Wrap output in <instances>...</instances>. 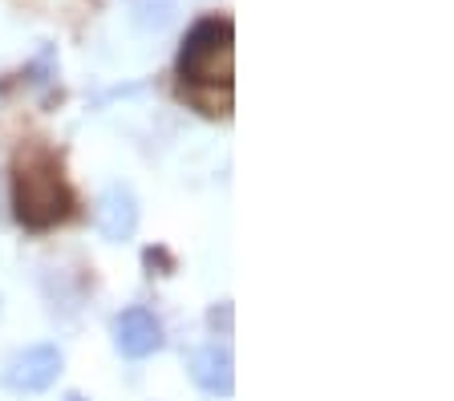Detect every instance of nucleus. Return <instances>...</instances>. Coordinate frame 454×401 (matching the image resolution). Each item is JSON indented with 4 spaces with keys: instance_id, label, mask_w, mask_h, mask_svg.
<instances>
[{
    "instance_id": "nucleus-1",
    "label": "nucleus",
    "mask_w": 454,
    "mask_h": 401,
    "mask_svg": "<svg viewBox=\"0 0 454 401\" xmlns=\"http://www.w3.org/2000/svg\"><path fill=\"white\" fill-rule=\"evenodd\" d=\"M231 69H236V25L227 17L195 20L179 45V61H175L183 97L211 118L227 114L231 110Z\"/></svg>"
},
{
    "instance_id": "nucleus-2",
    "label": "nucleus",
    "mask_w": 454,
    "mask_h": 401,
    "mask_svg": "<svg viewBox=\"0 0 454 401\" xmlns=\"http://www.w3.org/2000/svg\"><path fill=\"white\" fill-rule=\"evenodd\" d=\"M12 215L25 231H49L74 215V191L61 171V154L28 143L12 158Z\"/></svg>"
},
{
    "instance_id": "nucleus-3",
    "label": "nucleus",
    "mask_w": 454,
    "mask_h": 401,
    "mask_svg": "<svg viewBox=\"0 0 454 401\" xmlns=\"http://www.w3.org/2000/svg\"><path fill=\"white\" fill-rule=\"evenodd\" d=\"M61 369H66L61 349H57V344H49V341H41V344L20 349V353L4 365V377H0V382L9 385L12 393H45V389H53V385H57Z\"/></svg>"
},
{
    "instance_id": "nucleus-4",
    "label": "nucleus",
    "mask_w": 454,
    "mask_h": 401,
    "mask_svg": "<svg viewBox=\"0 0 454 401\" xmlns=\"http://www.w3.org/2000/svg\"><path fill=\"white\" fill-rule=\"evenodd\" d=\"M167 344V333H162V320L151 312V308H122L118 320H114V349L126 357V361H146Z\"/></svg>"
},
{
    "instance_id": "nucleus-5",
    "label": "nucleus",
    "mask_w": 454,
    "mask_h": 401,
    "mask_svg": "<svg viewBox=\"0 0 454 401\" xmlns=\"http://www.w3.org/2000/svg\"><path fill=\"white\" fill-rule=\"evenodd\" d=\"M142 220V207H138V195L126 187V182H110L102 195H98V207H94V223L102 231V239L110 243H126L134 239Z\"/></svg>"
},
{
    "instance_id": "nucleus-6",
    "label": "nucleus",
    "mask_w": 454,
    "mask_h": 401,
    "mask_svg": "<svg viewBox=\"0 0 454 401\" xmlns=\"http://www.w3.org/2000/svg\"><path fill=\"white\" fill-rule=\"evenodd\" d=\"M187 373L207 397H231L236 393V357H231L227 344H203V349H195L187 361Z\"/></svg>"
},
{
    "instance_id": "nucleus-7",
    "label": "nucleus",
    "mask_w": 454,
    "mask_h": 401,
    "mask_svg": "<svg viewBox=\"0 0 454 401\" xmlns=\"http://www.w3.org/2000/svg\"><path fill=\"white\" fill-rule=\"evenodd\" d=\"M175 9H179V0H130L134 25L142 33H162L175 20Z\"/></svg>"
},
{
    "instance_id": "nucleus-8",
    "label": "nucleus",
    "mask_w": 454,
    "mask_h": 401,
    "mask_svg": "<svg viewBox=\"0 0 454 401\" xmlns=\"http://www.w3.org/2000/svg\"><path fill=\"white\" fill-rule=\"evenodd\" d=\"M66 401H82V397H77V393H69V397H66Z\"/></svg>"
}]
</instances>
